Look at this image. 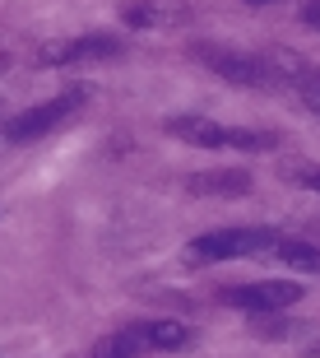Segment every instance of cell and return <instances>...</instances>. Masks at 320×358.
<instances>
[{
    "mask_svg": "<svg viewBox=\"0 0 320 358\" xmlns=\"http://www.w3.org/2000/svg\"><path fill=\"white\" fill-rule=\"evenodd\" d=\"M190 56L227 84H241V89H255V93H279V80H274L265 56H241V52H227V47H213V42H190Z\"/></svg>",
    "mask_w": 320,
    "mask_h": 358,
    "instance_id": "4",
    "label": "cell"
},
{
    "mask_svg": "<svg viewBox=\"0 0 320 358\" xmlns=\"http://www.w3.org/2000/svg\"><path fill=\"white\" fill-rule=\"evenodd\" d=\"M251 5H269V0H251Z\"/></svg>",
    "mask_w": 320,
    "mask_h": 358,
    "instance_id": "13",
    "label": "cell"
},
{
    "mask_svg": "<svg viewBox=\"0 0 320 358\" xmlns=\"http://www.w3.org/2000/svg\"><path fill=\"white\" fill-rule=\"evenodd\" d=\"M186 191L190 196H246V191H251V173H241V168L195 173V177H186Z\"/></svg>",
    "mask_w": 320,
    "mask_h": 358,
    "instance_id": "10",
    "label": "cell"
},
{
    "mask_svg": "<svg viewBox=\"0 0 320 358\" xmlns=\"http://www.w3.org/2000/svg\"><path fill=\"white\" fill-rule=\"evenodd\" d=\"M84 103H89V89L79 84V89L56 93V98H47V103H38V107H24L19 117L0 121V140H5V145H33L42 135H52L56 126H66Z\"/></svg>",
    "mask_w": 320,
    "mask_h": 358,
    "instance_id": "3",
    "label": "cell"
},
{
    "mask_svg": "<svg viewBox=\"0 0 320 358\" xmlns=\"http://www.w3.org/2000/svg\"><path fill=\"white\" fill-rule=\"evenodd\" d=\"M283 177H288V182L293 186H302V191H316L320 196V163H283Z\"/></svg>",
    "mask_w": 320,
    "mask_h": 358,
    "instance_id": "12",
    "label": "cell"
},
{
    "mask_svg": "<svg viewBox=\"0 0 320 358\" xmlns=\"http://www.w3.org/2000/svg\"><path fill=\"white\" fill-rule=\"evenodd\" d=\"M121 56V38L112 33H79V38H56L38 47V66H79V61H107Z\"/></svg>",
    "mask_w": 320,
    "mask_h": 358,
    "instance_id": "7",
    "label": "cell"
},
{
    "mask_svg": "<svg viewBox=\"0 0 320 358\" xmlns=\"http://www.w3.org/2000/svg\"><path fill=\"white\" fill-rule=\"evenodd\" d=\"M121 19L130 28H186L190 5L186 0H125Z\"/></svg>",
    "mask_w": 320,
    "mask_h": 358,
    "instance_id": "9",
    "label": "cell"
},
{
    "mask_svg": "<svg viewBox=\"0 0 320 358\" xmlns=\"http://www.w3.org/2000/svg\"><path fill=\"white\" fill-rule=\"evenodd\" d=\"M162 126H167V135L186 140V145H200V149H246V154H260V149L279 145V135H274V131L223 126V121H209V117H167Z\"/></svg>",
    "mask_w": 320,
    "mask_h": 358,
    "instance_id": "2",
    "label": "cell"
},
{
    "mask_svg": "<svg viewBox=\"0 0 320 358\" xmlns=\"http://www.w3.org/2000/svg\"><path fill=\"white\" fill-rule=\"evenodd\" d=\"M112 340H116L130 358H139V354H176V349L195 345L190 326H181V321H135V326L112 331Z\"/></svg>",
    "mask_w": 320,
    "mask_h": 358,
    "instance_id": "6",
    "label": "cell"
},
{
    "mask_svg": "<svg viewBox=\"0 0 320 358\" xmlns=\"http://www.w3.org/2000/svg\"><path fill=\"white\" fill-rule=\"evenodd\" d=\"M274 261H283V266H293V270H307V275H320V247H311V242L279 238V247H274Z\"/></svg>",
    "mask_w": 320,
    "mask_h": 358,
    "instance_id": "11",
    "label": "cell"
},
{
    "mask_svg": "<svg viewBox=\"0 0 320 358\" xmlns=\"http://www.w3.org/2000/svg\"><path fill=\"white\" fill-rule=\"evenodd\" d=\"M265 61H269V70H274V80H279V93L297 98L307 112L320 117V66H311L307 56L288 52V47H269Z\"/></svg>",
    "mask_w": 320,
    "mask_h": 358,
    "instance_id": "5",
    "label": "cell"
},
{
    "mask_svg": "<svg viewBox=\"0 0 320 358\" xmlns=\"http://www.w3.org/2000/svg\"><path fill=\"white\" fill-rule=\"evenodd\" d=\"M227 307H241V312H283V307L302 303V284L293 279H265V284H232V289H218Z\"/></svg>",
    "mask_w": 320,
    "mask_h": 358,
    "instance_id": "8",
    "label": "cell"
},
{
    "mask_svg": "<svg viewBox=\"0 0 320 358\" xmlns=\"http://www.w3.org/2000/svg\"><path fill=\"white\" fill-rule=\"evenodd\" d=\"M279 247L274 228H213L200 233L195 242H186L181 261L186 266H213V261H241V256H265Z\"/></svg>",
    "mask_w": 320,
    "mask_h": 358,
    "instance_id": "1",
    "label": "cell"
}]
</instances>
